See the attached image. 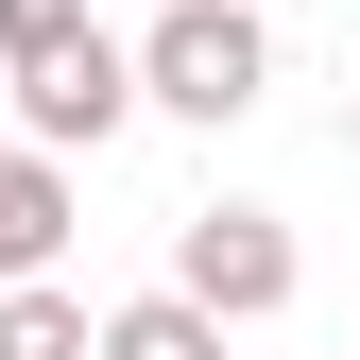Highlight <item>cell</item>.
<instances>
[{
  "mask_svg": "<svg viewBox=\"0 0 360 360\" xmlns=\"http://www.w3.org/2000/svg\"><path fill=\"white\" fill-rule=\"evenodd\" d=\"M0 103H18V69H0Z\"/></svg>",
  "mask_w": 360,
  "mask_h": 360,
  "instance_id": "ba28073f",
  "label": "cell"
},
{
  "mask_svg": "<svg viewBox=\"0 0 360 360\" xmlns=\"http://www.w3.org/2000/svg\"><path fill=\"white\" fill-rule=\"evenodd\" d=\"M103 360H223V309H189V292H138V309H103Z\"/></svg>",
  "mask_w": 360,
  "mask_h": 360,
  "instance_id": "8992f818",
  "label": "cell"
},
{
  "mask_svg": "<svg viewBox=\"0 0 360 360\" xmlns=\"http://www.w3.org/2000/svg\"><path fill=\"white\" fill-rule=\"evenodd\" d=\"M86 34V0H0V69H34V52H69Z\"/></svg>",
  "mask_w": 360,
  "mask_h": 360,
  "instance_id": "52a82bcc",
  "label": "cell"
},
{
  "mask_svg": "<svg viewBox=\"0 0 360 360\" xmlns=\"http://www.w3.org/2000/svg\"><path fill=\"white\" fill-rule=\"evenodd\" d=\"M52 257H69V155H0V292H34V275H52Z\"/></svg>",
  "mask_w": 360,
  "mask_h": 360,
  "instance_id": "277c9868",
  "label": "cell"
},
{
  "mask_svg": "<svg viewBox=\"0 0 360 360\" xmlns=\"http://www.w3.org/2000/svg\"><path fill=\"white\" fill-rule=\"evenodd\" d=\"M0 360H103V309L52 292V275H34V292H0Z\"/></svg>",
  "mask_w": 360,
  "mask_h": 360,
  "instance_id": "5b68a950",
  "label": "cell"
},
{
  "mask_svg": "<svg viewBox=\"0 0 360 360\" xmlns=\"http://www.w3.org/2000/svg\"><path fill=\"white\" fill-rule=\"evenodd\" d=\"M292 275H309V257H292V223H275V206H189V223H172V292L223 309V326H275Z\"/></svg>",
  "mask_w": 360,
  "mask_h": 360,
  "instance_id": "3957f363",
  "label": "cell"
},
{
  "mask_svg": "<svg viewBox=\"0 0 360 360\" xmlns=\"http://www.w3.org/2000/svg\"><path fill=\"white\" fill-rule=\"evenodd\" d=\"M138 103H155V86H138V34H103V18H86L69 52L18 69V138H34V155H103Z\"/></svg>",
  "mask_w": 360,
  "mask_h": 360,
  "instance_id": "7a4b0ae2",
  "label": "cell"
},
{
  "mask_svg": "<svg viewBox=\"0 0 360 360\" xmlns=\"http://www.w3.org/2000/svg\"><path fill=\"white\" fill-rule=\"evenodd\" d=\"M138 86H155V120H257L275 103V34H257V0H172V18L138 34Z\"/></svg>",
  "mask_w": 360,
  "mask_h": 360,
  "instance_id": "6da1fadb",
  "label": "cell"
}]
</instances>
